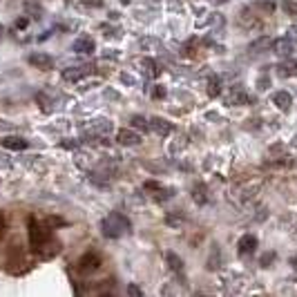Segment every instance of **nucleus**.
<instances>
[{
  "instance_id": "9",
  "label": "nucleus",
  "mask_w": 297,
  "mask_h": 297,
  "mask_svg": "<svg viewBox=\"0 0 297 297\" xmlns=\"http://www.w3.org/2000/svg\"><path fill=\"white\" fill-rule=\"evenodd\" d=\"M78 268H81V273H94L101 268V255L96 253H85L78 259Z\"/></svg>"
},
{
  "instance_id": "3",
  "label": "nucleus",
  "mask_w": 297,
  "mask_h": 297,
  "mask_svg": "<svg viewBox=\"0 0 297 297\" xmlns=\"http://www.w3.org/2000/svg\"><path fill=\"white\" fill-rule=\"evenodd\" d=\"M237 25L244 27V29L257 31V29H261V27H264V22H261L259 14H255L250 7H244L242 11H239V16H237Z\"/></svg>"
},
{
  "instance_id": "38",
  "label": "nucleus",
  "mask_w": 297,
  "mask_h": 297,
  "mask_svg": "<svg viewBox=\"0 0 297 297\" xmlns=\"http://www.w3.org/2000/svg\"><path fill=\"white\" fill-rule=\"evenodd\" d=\"M103 58L116 60V58H121V52H119V49H105V52H103Z\"/></svg>"
},
{
  "instance_id": "13",
  "label": "nucleus",
  "mask_w": 297,
  "mask_h": 297,
  "mask_svg": "<svg viewBox=\"0 0 297 297\" xmlns=\"http://www.w3.org/2000/svg\"><path fill=\"white\" fill-rule=\"evenodd\" d=\"M141 72H143V76L145 78H156L161 74V67H159V63H156L154 58H150V56H145V58H141Z\"/></svg>"
},
{
  "instance_id": "6",
  "label": "nucleus",
  "mask_w": 297,
  "mask_h": 297,
  "mask_svg": "<svg viewBox=\"0 0 297 297\" xmlns=\"http://www.w3.org/2000/svg\"><path fill=\"white\" fill-rule=\"evenodd\" d=\"M94 72V67L92 65H76V67H65L63 70V81L67 83H76V81H81V78H85L87 74H92Z\"/></svg>"
},
{
  "instance_id": "21",
  "label": "nucleus",
  "mask_w": 297,
  "mask_h": 297,
  "mask_svg": "<svg viewBox=\"0 0 297 297\" xmlns=\"http://www.w3.org/2000/svg\"><path fill=\"white\" fill-rule=\"evenodd\" d=\"M250 54H261V52H268V49H273V38L271 36H261L257 38L255 43H250Z\"/></svg>"
},
{
  "instance_id": "14",
  "label": "nucleus",
  "mask_w": 297,
  "mask_h": 297,
  "mask_svg": "<svg viewBox=\"0 0 297 297\" xmlns=\"http://www.w3.org/2000/svg\"><path fill=\"white\" fill-rule=\"evenodd\" d=\"M72 49H74L76 54H92L94 49H96V43H94V38H89V36H81V38L74 41Z\"/></svg>"
},
{
  "instance_id": "15",
  "label": "nucleus",
  "mask_w": 297,
  "mask_h": 297,
  "mask_svg": "<svg viewBox=\"0 0 297 297\" xmlns=\"http://www.w3.org/2000/svg\"><path fill=\"white\" fill-rule=\"evenodd\" d=\"M237 246H239V255L244 257V255H253L257 250V246H259V242H257L255 235H244Z\"/></svg>"
},
{
  "instance_id": "4",
  "label": "nucleus",
  "mask_w": 297,
  "mask_h": 297,
  "mask_svg": "<svg viewBox=\"0 0 297 297\" xmlns=\"http://www.w3.org/2000/svg\"><path fill=\"white\" fill-rule=\"evenodd\" d=\"M223 101L226 105H248L253 103V96H248V92L242 85H230L223 94Z\"/></svg>"
},
{
  "instance_id": "7",
  "label": "nucleus",
  "mask_w": 297,
  "mask_h": 297,
  "mask_svg": "<svg viewBox=\"0 0 297 297\" xmlns=\"http://www.w3.org/2000/svg\"><path fill=\"white\" fill-rule=\"evenodd\" d=\"M27 63H29L31 67H36V70H54V56L49 54H43V52H34L27 56Z\"/></svg>"
},
{
  "instance_id": "43",
  "label": "nucleus",
  "mask_w": 297,
  "mask_h": 297,
  "mask_svg": "<svg viewBox=\"0 0 297 297\" xmlns=\"http://www.w3.org/2000/svg\"><path fill=\"white\" fill-rule=\"evenodd\" d=\"M271 87V81H268L266 76H261L259 81H257V89H261V92H264V89H268Z\"/></svg>"
},
{
  "instance_id": "10",
  "label": "nucleus",
  "mask_w": 297,
  "mask_h": 297,
  "mask_svg": "<svg viewBox=\"0 0 297 297\" xmlns=\"http://www.w3.org/2000/svg\"><path fill=\"white\" fill-rule=\"evenodd\" d=\"M150 130L159 137H170L172 134V121L163 119V116H152L150 119Z\"/></svg>"
},
{
  "instance_id": "26",
  "label": "nucleus",
  "mask_w": 297,
  "mask_h": 297,
  "mask_svg": "<svg viewBox=\"0 0 297 297\" xmlns=\"http://www.w3.org/2000/svg\"><path fill=\"white\" fill-rule=\"evenodd\" d=\"M253 9H257L259 14H275L277 3H273V0H257L253 5Z\"/></svg>"
},
{
  "instance_id": "20",
  "label": "nucleus",
  "mask_w": 297,
  "mask_h": 297,
  "mask_svg": "<svg viewBox=\"0 0 297 297\" xmlns=\"http://www.w3.org/2000/svg\"><path fill=\"white\" fill-rule=\"evenodd\" d=\"M0 145L7 150H16V152L27 150V141L22 137H5V139H0Z\"/></svg>"
},
{
  "instance_id": "41",
  "label": "nucleus",
  "mask_w": 297,
  "mask_h": 297,
  "mask_svg": "<svg viewBox=\"0 0 297 297\" xmlns=\"http://www.w3.org/2000/svg\"><path fill=\"white\" fill-rule=\"evenodd\" d=\"M181 221H183V217H172V215L166 217V223H168V226H181Z\"/></svg>"
},
{
  "instance_id": "52",
  "label": "nucleus",
  "mask_w": 297,
  "mask_h": 297,
  "mask_svg": "<svg viewBox=\"0 0 297 297\" xmlns=\"http://www.w3.org/2000/svg\"><path fill=\"white\" fill-rule=\"evenodd\" d=\"M3 34H5V27L0 25V41H3Z\"/></svg>"
},
{
  "instance_id": "36",
  "label": "nucleus",
  "mask_w": 297,
  "mask_h": 297,
  "mask_svg": "<svg viewBox=\"0 0 297 297\" xmlns=\"http://www.w3.org/2000/svg\"><path fill=\"white\" fill-rule=\"evenodd\" d=\"M36 101H38V105H41V110H43V112H52V105H49V98L45 96V94H38Z\"/></svg>"
},
{
  "instance_id": "39",
  "label": "nucleus",
  "mask_w": 297,
  "mask_h": 297,
  "mask_svg": "<svg viewBox=\"0 0 297 297\" xmlns=\"http://www.w3.org/2000/svg\"><path fill=\"white\" fill-rule=\"evenodd\" d=\"M119 78H121L123 83H125V85H137V78H134V76H130V74H125V72H121V74H119Z\"/></svg>"
},
{
  "instance_id": "16",
  "label": "nucleus",
  "mask_w": 297,
  "mask_h": 297,
  "mask_svg": "<svg viewBox=\"0 0 297 297\" xmlns=\"http://www.w3.org/2000/svg\"><path fill=\"white\" fill-rule=\"evenodd\" d=\"M273 49L279 58H290L293 56V41L288 38H279V41H273Z\"/></svg>"
},
{
  "instance_id": "44",
  "label": "nucleus",
  "mask_w": 297,
  "mask_h": 297,
  "mask_svg": "<svg viewBox=\"0 0 297 297\" xmlns=\"http://www.w3.org/2000/svg\"><path fill=\"white\" fill-rule=\"evenodd\" d=\"M85 7H103V0H83Z\"/></svg>"
},
{
  "instance_id": "19",
  "label": "nucleus",
  "mask_w": 297,
  "mask_h": 297,
  "mask_svg": "<svg viewBox=\"0 0 297 297\" xmlns=\"http://www.w3.org/2000/svg\"><path fill=\"white\" fill-rule=\"evenodd\" d=\"M221 264H223V259H221L219 244H212V253H210L208 259H206V268H208V271H219Z\"/></svg>"
},
{
  "instance_id": "29",
  "label": "nucleus",
  "mask_w": 297,
  "mask_h": 297,
  "mask_svg": "<svg viewBox=\"0 0 297 297\" xmlns=\"http://www.w3.org/2000/svg\"><path fill=\"white\" fill-rule=\"evenodd\" d=\"M141 49H148V52H156V49H161V41L159 38H154V36H145L141 38Z\"/></svg>"
},
{
  "instance_id": "51",
  "label": "nucleus",
  "mask_w": 297,
  "mask_h": 297,
  "mask_svg": "<svg viewBox=\"0 0 297 297\" xmlns=\"http://www.w3.org/2000/svg\"><path fill=\"white\" fill-rule=\"evenodd\" d=\"M215 5H223V3H228V0H212Z\"/></svg>"
},
{
  "instance_id": "22",
  "label": "nucleus",
  "mask_w": 297,
  "mask_h": 297,
  "mask_svg": "<svg viewBox=\"0 0 297 297\" xmlns=\"http://www.w3.org/2000/svg\"><path fill=\"white\" fill-rule=\"evenodd\" d=\"M166 261H168V266H170L172 273H177V275H183V268H186V266H183V259L177 253L168 250V253H166Z\"/></svg>"
},
{
  "instance_id": "47",
  "label": "nucleus",
  "mask_w": 297,
  "mask_h": 297,
  "mask_svg": "<svg viewBox=\"0 0 297 297\" xmlns=\"http://www.w3.org/2000/svg\"><path fill=\"white\" fill-rule=\"evenodd\" d=\"M3 235H5V215L0 212V239H3Z\"/></svg>"
},
{
  "instance_id": "30",
  "label": "nucleus",
  "mask_w": 297,
  "mask_h": 297,
  "mask_svg": "<svg viewBox=\"0 0 297 297\" xmlns=\"http://www.w3.org/2000/svg\"><path fill=\"white\" fill-rule=\"evenodd\" d=\"M186 145H188V139H186V137H177V141H175V143H170V145H168V152H170L172 156H175V154L181 152V150L186 148Z\"/></svg>"
},
{
  "instance_id": "17",
  "label": "nucleus",
  "mask_w": 297,
  "mask_h": 297,
  "mask_svg": "<svg viewBox=\"0 0 297 297\" xmlns=\"http://www.w3.org/2000/svg\"><path fill=\"white\" fill-rule=\"evenodd\" d=\"M273 103H275L277 110L288 112V110H290V103H293V96H290L286 89H279V92L273 94Z\"/></svg>"
},
{
  "instance_id": "42",
  "label": "nucleus",
  "mask_w": 297,
  "mask_h": 297,
  "mask_svg": "<svg viewBox=\"0 0 297 297\" xmlns=\"http://www.w3.org/2000/svg\"><path fill=\"white\" fill-rule=\"evenodd\" d=\"M127 295L130 297H139V295H143V290L137 286V284H130V286H127Z\"/></svg>"
},
{
  "instance_id": "33",
  "label": "nucleus",
  "mask_w": 297,
  "mask_h": 297,
  "mask_svg": "<svg viewBox=\"0 0 297 297\" xmlns=\"http://www.w3.org/2000/svg\"><path fill=\"white\" fill-rule=\"evenodd\" d=\"M101 31L105 34L108 38H121L123 36V29L121 27H110V25H101Z\"/></svg>"
},
{
  "instance_id": "8",
  "label": "nucleus",
  "mask_w": 297,
  "mask_h": 297,
  "mask_svg": "<svg viewBox=\"0 0 297 297\" xmlns=\"http://www.w3.org/2000/svg\"><path fill=\"white\" fill-rule=\"evenodd\" d=\"M25 261V255H22V246L18 239H14L9 246V253H7V264H9V271L11 273H16V266L22 264Z\"/></svg>"
},
{
  "instance_id": "18",
  "label": "nucleus",
  "mask_w": 297,
  "mask_h": 297,
  "mask_svg": "<svg viewBox=\"0 0 297 297\" xmlns=\"http://www.w3.org/2000/svg\"><path fill=\"white\" fill-rule=\"evenodd\" d=\"M190 194H192V201L197 206H206L210 201V192H208V186H206V183H197Z\"/></svg>"
},
{
  "instance_id": "28",
  "label": "nucleus",
  "mask_w": 297,
  "mask_h": 297,
  "mask_svg": "<svg viewBox=\"0 0 297 297\" xmlns=\"http://www.w3.org/2000/svg\"><path fill=\"white\" fill-rule=\"evenodd\" d=\"M130 123H132L134 130H139V132H148L150 130V121L145 119V116H141V114H134L130 119Z\"/></svg>"
},
{
  "instance_id": "48",
  "label": "nucleus",
  "mask_w": 297,
  "mask_h": 297,
  "mask_svg": "<svg viewBox=\"0 0 297 297\" xmlns=\"http://www.w3.org/2000/svg\"><path fill=\"white\" fill-rule=\"evenodd\" d=\"M271 152H284V145H273Z\"/></svg>"
},
{
  "instance_id": "53",
  "label": "nucleus",
  "mask_w": 297,
  "mask_h": 297,
  "mask_svg": "<svg viewBox=\"0 0 297 297\" xmlns=\"http://www.w3.org/2000/svg\"><path fill=\"white\" fill-rule=\"evenodd\" d=\"M132 3V0H121V5H130Z\"/></svg>"
},
{
  "instance_id": "25",
  "label": "nucleus",
  "mask_w": 297,
  "mask_h": 297,
  "mask_svg": "<svg viewBox=\"0 0 297 297\" xmlns=\"http://www.w3.org/2000/svg\"><path fill=\"white\" fill-rule=\"evenodd\" d=\"M279 226H282L286 233H297V215H295V212L284 215L282 219H279Z\"/></svg>"
},
{
  "instance_id": "24",
  "label": "nucleus",
  "mask_w": 297,
  "mask_h": 297,
  "mask_svg": "<svg viewBox=\"0 0 297 297\" xmlns=\"http://www.w3.org/2000/svg\"><path fill=\"white\" fill-rule=\"evenodd\" d=\"M206 92H208V96L210 98H215V96H219L221 94V78L217 76V74H208V85H206Z\"/></svg>"
},
{
  "instance_id": "27",
  "label": "nucleus",
  "mask_w": 297,
  "mask_h": 297,
  "mask_svg": "<svg viewBox=\"0 0 297 297\" xmlns=\"http://www.w3.org/2000/svg\"><path fill=\"white\" fill-rule=\"evenodd\" d=\"M25 11L31 14L34 20H41L43 18V7L36 3V0H25Z\"/></svg>"
},
{
  "instance_id": "40",
  "label": "nucleus",
  "mask_w": 297,
  "mask_h": 297,
  "mask_svg": "<svg viewBox=\"0 0 297 297\" xmlns=\"http://www.w3.org/2000/svg\"><path fill=\"white\" fill-rule=\"evenodd\" d=\"M60 148L74 150V148H78V141H74V139H65V141H60Z\"/></svg>"
},
{
  "instance_id": "49",
  "label": "nucleus",
  "mask_w": 297,
  "mask_h": 297,
  "mask_svg": "<svg viewBox=\"0 0 297 297\" xmlns=\"http://www.w3.org/2000/svg\"><path fill=\"white\" fill-rule=\"evenodd\" d=\"M119 11H110V20H116V18H119Z\"/></svg>"
},
{
  "instance_id": "1",
  "label": "nucleus",
  "mask_w": 297,
  "mask_h": 297,
  "mask_svg": "<svg viewBox=\"0 0 297 297\" xmlns=\"http://www.w3.org/2000/svg\"><path fill=\"white\" fill-rule=\"evenodd\" d=\"M130 228H132L130 219L119 215V212H110V215L101 221V230H103V235L108 239H119L121 235L130 233Z\"/></svg>"
},
{
  "instance_id": "35",
  "label": "nucleus",
  "mask_w": 297,
  "mask_h": 297,
  "mask_svg": "<svg viewBox=\"0 0 297 297\" xmlns=\"http://www.w3.org/2000/svg\"><path fill=\"white\" fill-rule=\"evenodd\" d=\"M275 250H268V253H264V255H261L259 257V266L261 268H268V266H271L273 264V261H275Z\"/></svg>"
},
{
  "instance_id": "45",
  "label": "nucleus",
  "mask_w": 297,
  "mask_h": 297,
  "mask_svg": "<svg viewBox=\"0 0 297 297\" xmlns=\"http://www.w3.org/2000/svg\"><path fill=\"white\" fill-rule=\"evenodd\" d=\"M105 96L112 98V101H121V94L114 92V89H105Z\"/></svg>"
},
{
  "instance_id": "11",
  "label": "nucleus",
  "mask_w": 297,
  "mask_h": 297,
  "mask_svg": "<svg viewBox=\"0 0 297 297\" xmlns=\"http://www.w3.org/2000/svg\"><path fill=\"white\" fill-rule=\"evenodd\" d=\"M116 141H119V145H139V143L143 141V139H141V132L127 130V127H121V130L116 132Z\"/></svg>"
},
{
  "instance_id": "46",
  "label": "nucleus",
  "mask_w": 297,
  "mask_h": 297,
  "mask_svg": "<svg viewBox=\"0 0 297 297\" xmlns=\"http://www.w3.org/2000/svg\"><path fill=\"white\" fill-rule=\"evenodd\" d=\"M27 25H29V20H27V18H18V20H16V27H18V29H25Z\"/></svg>"
},
{
  "instance_id": "5",
  "label": "nucleus",
  "mask_w": 297,
  "mask_h": 297,
  "mask_svg": "<svg viewBox=\"0 0 297 297\" xmlns=\"http://www.w3.org/2000/svg\"><path fill=\"white\" fill-rule=\"evenodd\" d=\"M143 188L148 190V192L152 194L156 201H166V199H172V197H175V188H166L161 181H152V179H150V181H145Z\"/></svg>"
},
{
  "instance_id": "37",
  "label": "nucleus",
  "mask_w": 297,
  "mask_h": 297,
  "mask_svg": "<svg viewBox=\"0 0 297 297\" xmlns=\"http://www.w3.org/2000/svg\"><path fill=\"white\" fill-rule=\"evenodd\" d=\"M168 96V89L163 87V85H154V89H152V98H166Z\"/></svg>"
},
{
  "instance_id": "34",
  "label": "nucleus",
  "mask_w": 297,
  "mask_h": 297,
  "mask_svg": "<svg viewBox=\"0 0 297 297\" xmlns=\"http://www.w3.org/2000/svg\"><path fill=\"white\" fill-rule=\"evenodd\" d=\"M76 166L78 168H85V170H89V166H92V154H83V152H78L76 154Z\"/></svg>"
},
{
  "instance_id": "2",
  "label": "nucleus",
  "mask_w": 297,
  "mask_h": 297,
  "mask_svg": "<svg viewBox=\"0 0 297 297\" xmlns=\"http://www.w3.org/2000/svg\"><path fill=\"white\" fill-rule=\"evenodd\" d=\"M27 233H29V246L38 253V248L49 239V226L45 228L43 223H38L36 217H29L27 219Z\"/></svg>"
},
{
  "instance_id": "32",
  "label": "nucleus",
  "mask_w": 297,
  "mask_h": 297,
  "mask_svg": "<svg viewBox=\"0 0 297 297\" xmlns=\"http://www.w3.org/2000/svg\"><path fill=\"white\" fill-rule=\"evenodd\" d=\"M279 5H282L284 14H288V16H297V0H279Z\"/></svg>"
},
{
  "instance_id": "50",
  "label": "nucleus",
  "mask_w": 297,
  "mask_h": 297,
  "mask_svg": "<svg viewBox=\"0 0 297 297\" xmlns=\"http://www.w3.org/2000/svg\"><path fill=\"white\" fill-rule=\"evenodd\" d=\"M288 264L293 266V268H297V255H295V257H290V259H288Z\"/></svg>"
},
{
  "instance_id": "23",
  "label": "nucleus",
  "mask_w": 297,
  "mask_h": 297,
  "mask_svg": "<svg viewBox=\"0 0 297 297\" xmlns=\"http://www.w3.org/2000/svg\"><path fill=\"white\" fill-rule=\"evenodd\" d=\"M297 74V63L295 60H284V63H279L277 65V76L279 78H290V76H295Z\"/></svg>"
},
{
  "instance_id": "31",
  "label": "nucleus",
  "mask_w": 297,
  "mask_h": 297,
  "mask_svg": "<svg viewBox=\"0 0 297 297\" xmlns=\"http://www.w3.org/2000/svg\"><path fill=\"white\" fill-rule=\"evenodd\" d=\"M45 226H49V228H63V226H67V221L63 219V217L47 215V219H45Z\"/></svg>"
},
{
  "instance_id": "12",
  "label": "nucleus",
  "mask_w": 297,
  "mask_h": 297,
  "mask_svg": "<svg viewBox=\"0 0 297 297\" xmlns=\"http://www.w3.org/2000/svg\"><path fill=\"white\" fill-rule=\"evenodd\" d=\"M114 130V125H112L110 119H96L89 123L87 127V137H98V134H110Z\"/></svg>"
}]
</instances>
